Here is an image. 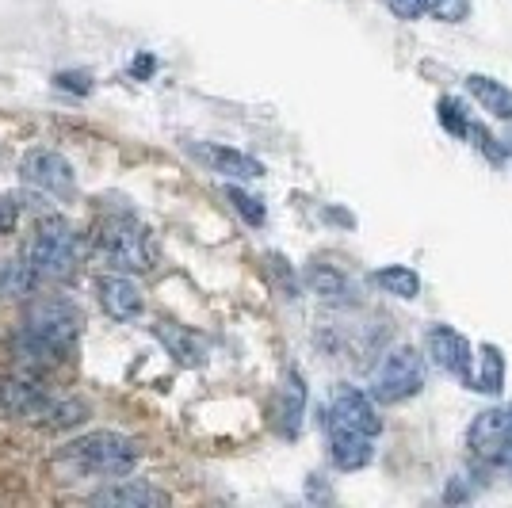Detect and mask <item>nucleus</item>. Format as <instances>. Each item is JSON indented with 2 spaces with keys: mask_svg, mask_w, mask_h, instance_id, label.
I'll return each instance as SVG.
<instances>
[{
  "mask_svg": "<svg viewBox=\"0 0 512 508\" xmlns=\"http://www.w3.org/2000/svg\"><path fill=\"white\" fill-rule=\"evenodd\" d=\"M81 310L77 302L58 295L35 298L27 310H23L20 333H16V352L27 367H58L73 356L77 337H81Z\"/></svg>",
  "mask_w": 512,
  "mask_h": 508,
  "instance_id": "nucleus-1",
  "label": "nucleus"
},
{
  "mask_svg": "<svg viewBox=\"0 0 512 508\" xmlns=\"http://www.w3.org/2000/svg\"><path fill=\"white\" fill-rule=\"evenodd\" d=\"M138 444L123 432H88L81 440L62 447V463H69L77 474L88 478H123L138 463Z\"/></svg>",
  "mask_w": 512,
  "mask_h": 508,
  "instance_id": "nucleus-2",
  "label": "nucleus"
},
{
  "mask_svg": "<svg viewBox=\"0 0 512 508\" xmlns=\"http://www.w3.org/2000/svg\"><path fill=\"white\" fill-rule=\"evenodd\" d=\"M27 260L35 268V276L46 279V283H62L77 272L81 264V237L77 230L65 222L62 214H50L35 226V237H31V249H27Z\"/></svg>",
  "mask_w": 512,
  "mask_h": 508,
  "instance_id": "nucleus-3",
  "label": "nucleus"
},
{
  "mask_svg": "<svg viewBox=\"0 0 512 508\" xmlns=\"http://www.w3.org/2000/svg\"><path fill=\"white\" fill-rule=\"evenodd\" d=\"M421 386H425V360H421V352L413 344H398L375 367L371 398L379 405H398L409 402L413 394H421Z\"/></svg>",
  "mask_w": 512,
  "mask_h": 508,
  "instance_id": "nucleus-4",
  "label": "nucleus"
},
{
  "mask_svg": "<svg viewBox=\"0 0 512 508\" xmlns=\"http://www.w3.org/2000/svg\"><path fill=\"white\" fill-rule=\"evenodd\" d=\"M100 256L119 272H150L153 268V237L134 218H115L100 233Z\"/></svg>",
  "mask_w": 512,
  "mask_h": 508,
  "instance_id": "nucleus-5",
  "label": "nucleus"
},
{
  "mask_svg": "<svg viewBox=\"0 0 512 508\" xmlns=\"http://www.w3.org/2000/svg\"><path fill=\"white\" fill-rule=\"evenodd\" d=\"M20 180L31 191L54 195V199H65V195H73V188H77L73 165L65 161L62 153H54V149H31L20 161Z\"/></svg>",
  "mask_w": 512,
  "mask_h": 508,
  "instance_id": "nucleus-6",
  "label": "nucleus"
},
{
  "mask_svg": "<svg viewBox=\"0 0 512 508\" xmlns=\"http://www.w3.org/2000/svg\"><path fill=\"white\" fill-rule=\"evenodd\" d=\"M325 421L348 424L356 432H367V436H379L383 432V417H379V402L371 398V390H360V386H348L341 382L333 390V402H329V413Z\"/></svg>",
  "mask_w": 512,
  "mask_h": 508,
  "instance_id": "nucleus-7",
  "label": "nucleus"
},
{
  "mask_svg": "<svg viewBox=\"0 0 512 508\" xmlns=\"http://www.w3.org/2000/svg\"><path fill=\"white\" fill-rule=\"evenodd\" d=\"M425 348H428V356L436 360V367H444V371L455 375L467 390H474V375H470V367H474V348H470V340L463 337L459 329H451V325H432L425 337Z\"/></svg>",
  "mask_w": 512,
  "mask_h": 508,
  "instance_id": "nucleus-8",
  "label": "nucleus"
},
{
  "mask_svg": "<svg viewBox=\"0 0 512 508\" xmlns=\"http://www.w3.org/2000/svg\"><path fill=\"white\" fill-rule=\"evenodd\" d=\"M509 409H486L467 428V447L482 459H509Z\"/></svg>",
  "mask_w": 512,
  "mask_h": 508,
  "instance_id": "nucleus-9",
  "label": "nucleus"
},
{
  "mask_svg": "<svg viewBox=\"0 0 512 508\" xmlns=\"http://www.w3.org/2000/svg\"><path fill=\"white\" fill-rule=\"evenodd\" d=\"M325 432H329V455H333V466H337V470H344V474L363 470V466L375 459V447H371V440H375V436L356 432V428L337 424V421H325Z\"/></svg>",
  "mask_w": 512,
  "mask_h": 508,
  "instance_id": "nucleus-10",
  "label": "nucleus"
},
{
  "mask_svg": "<svg viewBox=\"0 0 512 508\" xmlns=\"http://www.w3.org/2000/svg\"><path fill=\"white\" fill-rule=\"evenodd\" d=\"M96 298L104 306V314L111 321H134L142 314V291L130 276H100L96 283Z\"/></svg>",
  "mask_w": 512,
  "mask_h": 508,
  "instance_id": "nucleus-11",
  "label": "nucleus"
},
{
  "mask_svg": "<svg viewBox=\"0 0 512 508\" xmlns=\"http://www.w3.org/2000/svg\"><path fill=\"white\" fill-rule=\"evenodd\" d=\"M92 505L157 508V505H169V493L150 486V482H142V478H119V482H111V486L96 489V493H92Z\"/></svg>",
  "mask_w": 512,
  "mask_h": 508,
  "instance_id": "nucleus-12",
  "label": "nucleus"
},
{
  "mask_svg": "<svg viewBox=\"0 0 512 508\" xmlns=\"http://www.w3.org/2000/svg\"><path fill=\"white\" fill-rule=\"evenodd\" d=\"M153 337L165 344V352H169L176 363H184V367H203L207 363V340L192 333L188 325H176V321H157L153 325Z\"/></svg>",
  "mask_w": 512,
  "mask_h": 508,
  "instance_id": "nucleus-13",
  "label": "nucleus"
},
{
  "mask_svg": "<svg viewBox=\"0 0 512 508\" xmlns=\"http://www.w3.org/2000/svg\"><path fill=\"white\" fill-rule=\"evenodd\" d=\"M302 413H306V382H302L299 371H291L283 386H279V398H276V428L279 436L295 440L302 428Z\"/></svg>",
  "mask_w": 512,
  "mask_h": 508,
  "instance_id": "nucleus-14",
  "label": "nucleus"
},
{
  "mask_svg": "<svg viewBox=\"0 0 512 508\" xmlns=\"http://www.w3.org/2000/svg\"><path fill=\"white\" fill-rule=\"evenodd\" d=\"M199 157H203L218 176H226V180H260V176H264V165H260L256 157H249V153H241V149L199 146Z\"/></svg>",
  "mask_w": 512,
  "mask_h": 508,
  "instance_id": "nucleus-15",
  "label": "nucleus"
},
{
  "mask_svg": "<svg viewBox=\"0 0 512 508\" xmlns=\"http://www.w3.org/2000/svg\"><path fill=\"white\" fill-rule=\"evenodd\" d=\"M467 92L478 100V107H482V111H490L493 119H505V123H512V88L509 85H501V81H497V77H490V73H470Z\"/></svg>",
  "mask_w": 512,
  "mask_h": 508,
  "instance_id": "nucleus-16",
  "label": "nucleus"
},
{
  "mask_svg": "<svg viewBox=\"0 0 512 508\" xmlns=\"http://www.w3.org/2000/svg\"><path fill=\"white\" fill-rule=\"evenodd\" d=\"M306 287L321 302H333V306H348L352 302V279L344 276L341 268H333V264H310L306 268Z\"/></svg>",
  "mask_w": 512,
  "mask_h": 508,
  "instance_id": "nucleus-17",
  "label": "nucleus"
},
{
  "mask_svg": "<svg viewBox=\"0 0 512 508\" xmlns=\"http://www.w3.org/2000/svg\"><path fill=\"white\" fill-rule=\"evenodd\" d=\"M371 279H375V287H383L386 295H394V298L421 295V276H417L409 264H386V268H379Z\"/></svg>",
  "mask_w": 512,
  "mask_h": 508,
  "instance_id": "nucleus-18",
  "label": "nucleus"
},
{
  "mask_svg": "<svg viewBox=\"0 0 512 508\" xmlns=\"http://www.w3.org/2000/svg\"><path fill=\"white\" fill-rule=\"evenodd\" d=\"M501 386H505V356H501L497 344H482L474 390H482V394H501Z\"/></svg>",
  "mask_w": 512,
  "mask_h": 508,
  "instance_id": "nucleus-19",
  "label": "nucleus"
},
{
  "mask_svg": "<svg viewBox=\"0 0 512 508\" xmlns=\"http://www.w3.org/2000/svg\"><path fill=\"white\" fill-rule=\"evenodd\" d=\"M39 283L31 260H0V295H31V287Z\"/></svg>",
  "mask_w": 512,
  "mask_h": 508,
  "instance_id": "nucleus-20",
  "label": "nucleus"
},
{
  "mask_svg": "<svg viewBox=\"0 0 512 508\" xmlns=\"http://www.w3.org/2000/svg\"><path fill=\"white\" fill-rule=\"evenodd\" d=\"M436 119H440V127L448 130V134H455V138H467V134H470L467 111H463V104H459V100H451V96H444V100L436 104Z\"/></svg>",
  "mask_w": 512,
  "mask_h": 508,
  "instance_id": "nucleus-21",
  "label": "nucleus"
},
{
  "mask_svg": "<svg viewBox=\"0 0 512 508\" xmlns=\"http://www.w3.org/2000/svg\"><path fill=\"white\" fill-rule=\"evenodd\" d=\"M226 199L234 203V211L241 214V218H245L249 226H264L268 211H264V203H260V199H253L249 191H241L237 184H230V188H226Z\"/></svg>",
  "mask_w": 512,
  "mask_h": 508,
  "instance_id": "nucleus-22",
  "label": "nucleus"
},
{
  "mask_svg": "<svg viewBox=\"0 0 512 508\" xmlns=\"http://www.w3.org/2000/svg\"><path fill=\"white\" fill-rule=\"evenodd\" d=\"M425 8L440 23H463L470 16V0H425Z\"/></svg>",
  "mask_w": 512,
  "mask_h": 508,
  "instance_id": "nucleus-23",
  "label": "nucleus"
},
{
  "mask_svg": "<svg viewBox=\"0 0 512 508\" xmlns=\"http://www.w3.org/2000/svg\"><path fill=\"white\" fill-rule=\"evenodd\" d=\"M467 138H474V146L482 149V153L490 157L493 165H501V161L509 157V149H505V146H497V138H493V134H490V130H486V127H474V123H470V134H467Z\"/></svg>",
  "mask_w": 512,
  "mask_h": 508,
  "instance_id": "nucleus-24",
  "label": "nucleus"
},
{
  "mask_svg": "<svg viewBox=\"0 0 512 508\" xmlns=\"http://www.w3.org/2000/svg\"><path fill=\"white\" fill-rule=\"evenodd\" d=\"M54 85L62 88V92H77V96H88V92H92V77L77 69V73H58V77H54Z\"/></svg>",
  "mask_w": 512,
  "mask_h": 508,
  "instance_id": "nucleus-25",
  "label": "nucleus"
},
{
  "mask_svg": "<svg viewBox=\"0 0 512 508\" xmlns=\"http://www.w3.org/2000/svg\"><path fill=\"white\" fill-rule=\"evenodd\" d=\"M386 8L398 16V20H406V23H413V20H421L428 8H425V0H386Z\"/></svg>",
  "mask_w": 512,
  "mask_h": 508,
  "instance_id": "nucleus-26",
  "label": "nucleus"
},
{
  "mask_svg": "<svg viewBox=\"0 0 512 508\" xmlns=\"http://www.w3.org/2000/svg\"><path fill=\"white\" fill-rule=\"evenodd\" d=\"M16 218H20V207L8 199V195H0V233H8L16 226Z\"/></svg>",
  "mask_w": 512,
  "mask_h": 508,
  "instance_id": "nucleus-27",
  "label": "nucleus"
},
{
  "mask_svg": "<svg viewBox=\"0 0 512 508\" xmlns=\"http://www.w3.org/2000/svg\"><path fill=\"white\" fill-rule=\"evenodd\" d=\"M150 73H153V58H150V54H142L138 62L130 65V77H138V81H142V77H150Z\"/></svg>",
  "mask_w": 512,
  "mask_h": 508,
  "instance_id": "nucleus-28",
  "label": "nucleus"
},
{
  "mask_svg": "<svg viewBox=\"0 0 512 508\" xmlns=\"http://www.w3.org/2000/svg\"><path fill=\"white\" fill-rule=\"evenodd\" d=\"M505 436H509V451H512V405H509V432Z\"/></svg>",
  "mask_w": 512,
  "mask_h": 508,
  "instance_id": "nucleus-29",
  "label": "nucleus"
},
{
  "mask_svg": "<svg viewBox=\"0 0 512 508\" xmlns=\"http://www.w3.org/2000/svg\"><path fill=\"white\" fill-rule=\"evenodd\" d=\"M509 474H512V455H509Z\"/></svg>",
  "mask_w": 512,
  "mask_h": 508,
  "instance_id": "nucleus-30",
  "label": "nucleus"
}]
</instances>
